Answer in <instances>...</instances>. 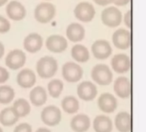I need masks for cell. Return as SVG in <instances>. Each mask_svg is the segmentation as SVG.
I'll return each mask as SVG.
<instances>
[{
  "mask_svg": "<svg viewBox=\"0 0 146 132\" xmlns=\"http://www.w3.org/2000/svg\"><path fill=\"white\" fill-rule=\"evenodd\" d=\"M36 132H51L49 129H47V128H38Z\"/></svg>",
  "mask_w": 146,
  "mask_h": 132,
  "instance_id": "cell-37",
  "label": "cell"
},
{
  "mask_svg": "<svg viewBox=\"0 0 146 132\" xmlns=\"http://www.w3.org/2000/svg\"><path fill=\"white\" fill-rule=\"evenodd\" d=\"M15 98L14 89L8 85L0 86V103L6 105L9 104Z\"/></svg>",
  "mask_w": 146,
  "mask_h": 132,
  "instance_id": "cell-29",
  "label": "cell"
},
{
  "mask_svg": "<svg viewBox=\"0 0 146 132\" xmlns=\"http://www.w3.org/2000/svg\"><path fill=\"white\" fill-rule=\"evenodd\" d=\"M16 82L22 88H33L36 83V74L30 69H24L18 73Z\"/></svg>",
  "mask_w": 146,
  "mask_h": 132,
  "instance_id": "cell-18",
  "label": "cell"
},
{
  "mask_svg": "<svg viewBox=\"0 0 146 132\" xmlns=\"http://www.w3.org/2000/svg\"><path fill=\"white\" fill-rule=\"evenodd\" d=\"M0 132H3V129H2L1 127H0Z\"/></svg>",
  "mask_w": 146,
  "mask_h": 132,
  "instance_id": "cell-39",
  "label": "cell"
},
{
  "mask_svg": "<svg viewBox=\"0 0 146 132\" xmlns=\"http://www.w3.org/2000/svg\"><path fill=\"white\" fill-rule=\"evenodd\" d=\"M7 2H8V0H0V7H2L4 4H6Z\"/></svg>",
  "mask_w": 146,
  "mask_h": 132,
  "instance_id": "cell-38",
  "label": "cell"
},
{
  "mask_svg": "<svg viewBox=\"0 0 146 132\" xmlns=\"http://www.w3.org/2000/svg\"><path fill=\"white\" fill-rule=\"evenodd\" d=\"M75 17L83 22H90L93 20L96 10L94 6L88 2H81L78 3L74 10Z\"/></svg>",
  "mask_w": 146,
  "mask_h": 132,
  "instance_id": "cell-7",
  "label": "cell"
},
{
  "mask_svg": "<svg viewBox=\"0 0 146 132\" xmlns=\"http://www.w3.org/2000/svg\"><path fill=\"white\" fill-rule=\"evenodd\" d=\"M101 19L105 26L109 27H116L122 21V14L119 9L111 6L102 11Z\"/></svg>",
  "mask_w": 146,
  "mask_h": 132,
  "instance_id": "cell-4",
  "label": "cell"
},
{
  "mask_svg": "<svg viewBox=\"0 0 146 132\" xmlns=\"http://www.w3.org/2000/svg\"><path fill=\"white\" fill-rule=\"evenodd\" d=\"M77 94L84 101H92L98 95L97 86L90 81H84L77 87Z\"/></svg>",
  "mask_w": 146,
  "mask_h": 132,
  "instance_id": "cell-9",
  "label": "cell"
},
{
  "mask_svg": "<svg viewBox=\"0 0 146 132\" xmlns=\"http://www.w3.org/2000/svg\"><path fill=\"white\" fill-rule=\"evenodd\" d=\"M115 125L120 132H130L132 130V119L128 113L121 112L115 116Z\"/></svg>",
  "mask_w": 146,
  "mask_h": 132,
  "instance_id": "cell-21",
  "label": "cell"
},
{
  "mask_svg": "<svg viewBox=\"0 0 146 132\" xmlns=\"http://www.w3.org/2000/svg\"><path fill=\"white\" fill-rule=\"evenodd\" d=\"M64 88V84L62 80L59 79H53L51 80L47 86L48 93L52 98H58Z\"/></svg>",
  "mask_w": 146,
  "mask_h": 132,
  "instance_id": "cell-28",
  "label": "cell"
},
{
  "mask_svg": "<svg viewBox=\"0 0 146 132\" xmlns=\"http://www.w3.org/2000/svg\"><path fill=\"white\" fill-rule=\"evenodd\" d=\"M92 52L98 60L107 59L112 53V47L109 41L105 40H98L92 46Z\"/></svg>",
  "mask_w": 146,
  "mask_h": 132,
  "instance_id": "cell-10",
  "label": "cell"
},
{
  "mask_svg": "<svg viewBox=\"0 0 146 132\" xmlns=\"http://www.w3.org/2000/svg\"><path fill=\"white\" fill-rule=\"evenodd\" d=\"M62 108L68 114H74L80 109L79 101L74 96H66L62 101Z\"/></svg>",
  "mask_w": 146,
  "mask_h": 132,
  "instance_id": "cell-27",
  "label": "cell"
},
{
  "mask_svg": "<svg viewBox=\"0 0 146 132\" xmlns=\"http://www.w3.org/2000/svg\"><path fill=\"white\" fill-rule=\"evenodd\" d=\"M72 58L78 63H86L90 59V52L83 45H74L71 49Z\"/></svg>",
  "mask_w": 146,
  "mask_h": 132,
  "instance_id": "cell-24",
  "label": "cell"
},
{
  "mask_svg": "<svg viewBox=\"0 0 146 132\" xmlns=\"http://www.w3.org/2000/svg\"><path fill=\"white\" fill-rule=\"evenodd\" d=\"M83 69L78 64L74 62H67L62 68V75L68 82H77L83 76Z\"/></svg>",
  "mask_w": 146,
  "mask_h": 132,
  "instance_id": "cell-5",
  "label": "cell"
},
{
  "mask_svg": "<svg viewBox=\"0 0 146 132\" xmlns=\"http://www.w3.org/2000/svg\"><path fill=\"white\" fill-rule=\"evenodd\" d=\"M92 79L100 86H107L112 82L113 73L110 68L106 64H97L95 65L91 73Z\"/></svg>",
  "mask_w": 146,
  "mask_h": 132,
  "instance_id": "cell-2",
  "label": "cell"
},
{
  "mask_svg": "<svg viewBox=\"0 0 146 132\" xmlns=\"http://www.w3.org/2000/svg\"><path fill=\"white\" fill-rule=\"evenodd\" d=\"M13 111L18 118L27 116L31 112V107L27 101L25 99H18L13 104Z\"/></svg>",
  "mask_w": 146,
  "mask_h": 132,
  "instance_id": "cell-26",
  "label": "cell"
},
{
  "mask_svg": "<svg viewBox=\"0 0 146 132\" xmlns=\"http://www.w3.org/2000/svg\"><path fill=\"white\" fill-rule=\"evenodd\" d=\"M43 43V38L40 34L31 33L24 39L23 46L27 52L35 53L42 48Z\"/></svg>",
  "mask_w": 146,
  "mask_h": 132,
  "instance_id": "cell-16",
  "label": "cell"
},
{
  "mask_svg": "<svg viewBox=\"0 0 146 132\" xmlns=\"http://www.w3.org/2000/svg\"><path fill=\"white\" fill-rule=\"evenodd\" d=\"M67 38L72 42H80L83 40L86 35L85 27L80 23H71L66 29Z\"/></svg>",
  "mask_w": 146,
  "mask_h": 132,
  "instance_id": "cell-19",
  "label": "cell"
},
{
  "mask_svg": "<svg viewBox=\"0 0 146 132\" xmlns=\"http://www.w3.org/2000/svg\"><path fill=\"white\" fill-rule=\"evenodd\" d=\"M27 57L25 52L20 49L12 50L8 53L5 58V64L8 68L15 70L22 68L26 64Z\"/></svg>",
  "mask_w": 146,
  "mask_h": 132,
  "instance_id": "cell-8",
  "label": "cell"
},
{
  "mask_svg": "<svg viewBox=\"0 0 146 132\" xmlns=\"http://www.w3.org/2000/svg\"><path fill=\"white\" fill-rule=\"evenodd\" d=\"M4 51H5V49H4V46H3V44L2 43V42H0V59L3 58V56L4 55Z\"/></svg>",
  "mask_w": 146,
  "mask_h": 132,
  "instance_id": "cell-36",
  "label": "cell"
},
{
  "mask_svg": "<svg viewBox=\"0 0 146 132\" xmlns=\"http://www.w3.org/2000/svg\"><path fill=\"white\" fill-rule=\"evenodd\" d=\"M131 17H132V13H131V10L129 9V10H127V12L124 15V22L128 28H131V27H132Z\"/></svg>",
  "mask_w": 146,
  "mask_h": 132,
  "instance_id": "cell-33",
  "label": "cell"
},
{
  "mask_svg": "<svg viewBox=\"0 0 146 132\" xmlns=\"http://www.w3.org/2000/svg\"><path fill=\"white\" fill-rule=\"evenodd\" d=\"M6 14L9 19L19 21L25 18L27 15V10L21 3L13 0L7 4Z\"/></svg>",
  "mask_w": 146,
  "mask_h": 132,
  "instance_id": "cell-14",
  "label": "cell"
},
{
  "mask_svg": "<svg viewBox=\"0 0 146 132\" xmlns=\"http://www.w3.org/2000/svg\"><path fill=\"white\" fill-rule=\"evenodd\" d=\"M70 127L74 132L87 131L91 127V119L86 114H78L72 119Z\"/></svg>",
  "mask_w": 146,
  "mask_h": 132,
  "instance_id": "cell-20",
  "label": "cell"
},
{
  "mask_svg": "<svg viewBox=\"0 0 146 132\" xmlns=\"http://www.w3.org/2000/svg\"><path fill=\"white\" fill-rule=\"evenodd\" d=\"M111 66L114 71L118 74L127 73L131 69V59L127 54H116L111 59Z\"/></svg>",
  "mask_w": 146,
  "mask_h": 132,
  "instance_id": "cell-13",
  "label": "cell"
},
{
  "mask_svg": "<svg viewBox=\"0 0 146 132\" xmlns=\"http://www.w3.org/2000/svg\"><path fill=\"white\" fill-rule=\"evenodd\" d=\"M114 90L117 96L121 99L129 98L131 95V82L127 77L120 76L114 82Z\"/></svg>",
  "mask_w": 146,
  "mask_h": 132,
  "instance_id": "cell-17",
  "label": "cell"
},
{
  "mask_svg": "<svg viewBox=\"0 0 146 132\" xmlns=\"http://www.w3.org/2000/svg\"><path fill=\"white\" fill-rule=\"evenodd\" d=\"M19 118L16 116L12 107H6L0 113V124L3 126H12L18 121Z\"/></svg>",
  "mask_w": 146,
  "mask_h": 132,
  "instance_id": "cell-25",
  "label": "cell"
},
{
  "mask_svg": "<svg viewBox=\"0 0 146 132\" xmlns=\"http://www.w3.org/2000/svg\"><path fill=\"white\" fill-rule=\"evenodd\" d=\"M14 132H33V129H32V126L29 124L22 123V124H20L19 125H17L15 128Z\"/></svg>",
  "mask_w": 146,
  "mask_h": 132,
  "instance_id": "cell-31",
  "label": "cell"
},
{
  "mask_svg": "<svg viewBox=\"0 0 146 132\" xmlns=\"http://www.w3.org/2000/svg\"><path fill=\"white\" fill-rule=\"evenodd\" d=\"M131 0H113V3L116 6H125L130 3Z\"/></svg>",
  "mask_w": 146,
  "mask_h": 132,
  "instance_id": "cell-34",
  "label": "cell"
},
{
  "mask_svg": "<svg viewBox=\"0 0 146 132\" xmlns=\"http://www.w3.org/2000/svg\"><path fill=\"white\" fill-rule=\"evenodd\" d=\"M131 33L124 28H120L114 32L112 41L114 46L121 50H127L131 46Z\"/></svg>",
  "mask_w": 146,
  "mask_h": 132,
  "instance_id": "cell-11",
  "label": "cell"
},
{
  "mask_svg": "<svg viewBox=\"0 0 146 132\" xmlns=\"http://www.w3.org/2000/svg\"><path fill=\"white\" fill-rule=\"evenodd\" d=\"M56 6L50 3H40L34 9V18L39 23H48L56 15Z\"/></svg>",
  "mask_w": 146,
  "mask_h": 132,
  "instance_id": "cell-3",
  "label": "cell"
},
{
  "mask_svg": "<svg viewBox=\"0 0 146 132\" xmlns=\"http://www.w3.org/2000/svg\"><path fill=\"white\" fill-rule=\"evenodd\" d=\"M10 29V23L7 18L0 15V34H6Z\"/></svg>",
  "mask_w": 146,
  "mask_h": 132,
  "instance_id": "cell-30",
  "label": "cell"
},
{
  "mask_svg": "<svg viewBox=\"0 0 146 132\" xmlns=\"http://www.w3.org/2000/svg\"><path fill=\"white\" fill-rule=\"evenodd\" d=\"M117 105L116 98L110 93L102 94L98 100V107L104 113H114L117 108Z\"/></svg>",
  "mask_w": 146,
  "mask_h": 132,
  "instance_id": "cell-15",
  "label": "cell"
},
{
  "mask_svg": "<svg viewBox=\"0 0 146 132\" xmlns=\"http://www.w3.org/2000/svg\"><path fill=\"white\" fill-rule=\"evenodd\" d=\"M57 70L58 64L56 59L50 56H44L41 58L36 64V70L38 75L44 79H49L54 76Z\"/></svg>",
  "mask_w": 146,
  "mask_h": 132,
  "instance_id": "cell-1",
  "label": "cell"
},
{
  "mask_svg": "<svg viewBox=\"0 0 146 132\" xmlns=\"http://www.w3.org/2000/svg\"><path fill=\"white\" fill-rule=\"evenodd\" d=\"M9 78V71L3 68L0 66V83H4L6 82Z\"/></svg>",
  "mask_w": 146,
  "mask_h": 132,
  "instance_id": "cell-32",
  "label": "cell"
},
{
  "mask_svg": "<svg viewBox=\"0 0 146 132\" xmlns=\"http://www.w3.org/2000/svg\"><path fill=\"white\" fill-rule=\"evenodd\" d=\"M42 122L48 126H56L59 125L62 119L61 110L56 106H48L44 107L40 114Z\"/></svg>",
  "mask_w": 146,
  "mask_h": 132,
  "instance_id": "cell-6",
  "label": "cell"
},
{
  "mask_svg": "<svg viewBox=\"0 0 146 132\" xmlns=\"http://www.w3.org/2000/svg\"><path fill=\"white\" fill-rule=\"evenodd\" d=\"M94 2L100 6H107L112 3L113 0H94Z\"/></svg>",
  "mask_w": 146,
  "mask_h": 132,
  "instance_id": "cell-35",
  "label": "cell"
},
{
  "mask_svg": "<svg viewBox=\"0 0 146 132\" xmlns=\"http://www.w3.org/2000/svg\"><path fill=\"white\" fill-rule=\"evenodd\" d=\"M29 99L33 106L41 107L44 104H45L47 101L46 90L41 86H37L31 90L29 94Z\"/></svg>",
  "mask_w": 146,
  "mask_h": 132,
  "instance_id": "cell-22",
  "label": "cell"
},
{
  "mask_svg": "<svg viewBox=\"0 0 146 132\" xmlns=\"http://www.w3.org/2000/svg\"><path fill=\"white\" fill-rule=\"evenodd\" d=\"M93 129L96 132H111L113 123L108 116L98 115L93 121Z\"/></svg>",
  "mask_w": 146,
  "mask_h": 132,
  "instance_id": "cell-23",
  "label": "cell"
},
{
  "mask_svg": "<svg viewBox=\"0 0 146 132\" xmlns=\"http://www.w3.org/2000/svg\"><path fill=\"white\" fill-rule=\"evenodd\" d=\"M46 48L54 53H62L68 47V41L67 40L58 34H53L47 38L45 41Z\"/></svg>",
  "mask_w": 146,
  "mask_h": 132,
  "instance_id": "cell-12",
  "label": "cell"
}]
</instances>
